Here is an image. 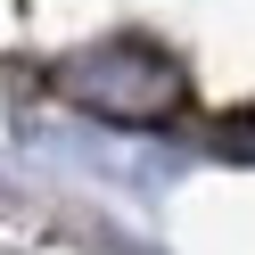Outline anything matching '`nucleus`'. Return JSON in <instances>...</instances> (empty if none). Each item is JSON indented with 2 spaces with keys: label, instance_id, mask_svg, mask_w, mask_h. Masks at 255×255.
Returning <instances> with one entry per match:
<instances>
[{
  "label": "nucleus",
  "instance_id": "obj_1",
  "mask_svg": "<svg viewBox=\"0 0 255 255\" xmlns=\"http://www.w3.org/2000/svg\"><path fill=\"white\" fill-rule=\"evenodd\" d=\"M66 91L83 107H99V116L148 124V116H165V107L181 99V74H173L165 58H148V50H99V58H83V66H66Z\"/></svg>",
  "mask_w": 255,
  "mask_h": 255
}]
</instances>
